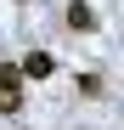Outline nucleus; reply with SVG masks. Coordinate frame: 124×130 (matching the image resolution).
Wrapping results in <instances>:
<instances>
[{
    "label": "nucleus",
    "mask_w": 124,
    "mask_h": 130,
    "mask_svg": "<svg viewBox=\"0 0 124 130\" xmlns=\"http://www.w3.org/2000/svg\"><path fill=\"white\" fill-rule=\"evenodd\" d=\"M68 28L73 34H96V11L85 6V0H68Z\"/></svg>",
    "instance_id": "f03ea898"
},
{
    "label": "nucleus",
    "mask_w": 124,
    "mask_h": 130,
    "mask_svg": "<svg viewBox=\"0 0 124 130\" xmlns=\"http://www.w3.org/2000/svg\"><path fill=\"white\" fill-rule=\"evenodd\" d=\"M23 62H17V68H6V62H0V119H17L23 113Z\"/></svg>",
    "instance_id": "f257e3e1"
},
{
    "label": "nucleus",
    "mask_w": 124,
    "mask_h": 130,
    "mask_svg": "<svg viewBox=\"0 0 124 130\" xmlns=\"http://www.w3.org/2000/svg\"><path fill=\"white\" fill-rule=\"evenodd\" d=\"M23 74H28V79H51V74H56L51 51H28V57H23Z\"/></svg>",
    "instance_id": "7ed1b4c3"
}]
</instances>
